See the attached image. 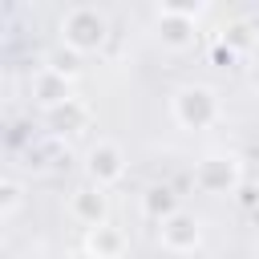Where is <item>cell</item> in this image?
<instances>
[{
  "label": "cell",
  "instance_id": "12",
  "mask_svg": "<svg viewBox=\"0 0 259 259\" xmlns=\"http://www.w3.org/2000/svg\"><path fill=\"white\" fill-rule=\"evenodd\" d=\"M20 206H24V186H20L16 178H4V182H0V219H4V223L16 219Z\"/></svg>",
  "mask_w": 259,
  "mask_h": 259
},
{
  "label": "cell",
  "instance_id": "2",
  "mask_svg": "<svg viewBox=\"0 0 259 259\" xmlns=\"http://www.w3.org/2000/svg\"><path fill=\"white\" fill-rule=\"evenodd\" d=\"M170 113L182 130H206L219 121V93L210 85H182L170 93Z\"/></svg>",
  "mask_w": 259,
  "mask_h": 259
},
{
  "label": "cell",
  "instance_id": "4",
  "mask_svg": "<svg viewBox=\"0 0 259 259\" xmlns=\"http://www.w3.org/2000/svg\"><path fill=\"white\" fill-rule=\"evenodd\" d=\"M121 174H125V150L113 138H97L85 150V178H89V186L105 190V186L121 182Z\"/></svg>",
  "mask_w": 259,
  "mask_h": 259
},
{
  "label": "cell",
  "instance_id": "14",
  "mask_svg": "<svg viewBox=\"0 0 259 259\" xmlns=\"http://www.w3.org/2000/svg\"><path fill=\"white\" fill-rule=\"evenodd\" d=\"M247 32H251V28H247L243 20H235V24H227V28H223V45H227L231 53H243V49L251 45V36H247Z\"/></svg>",
  "mask_w": 259,
  "mask_h": 259
},
{
  "label": "cell",
  "instance_id": "19",
  "mask_svg": "<svg viewBox=\"0 0 259 259\" xmlns=\"http://www.w3.org/2000/svg\"><path fill=\"white\" fill-rule=\"evenodd\" d=\"M251 89H255V93H259V61H255V65H251Z\"/></svg>",
  "mask_w": 259,
  "mask_h": 259
},
{
  "label": "cell",
  "instance_id": "17",
  "mask_svg": "<svg viewBox=\"0 0 259 259\" xmlns=\"http://www.w3.org/2000/svg\"><path fill=\"white\" fill-rule=\"evenodd\" d=\"M210 61H214V65H223V69H231V65L239 61V53H231V49L219 40V45H214V53H210Z\"/></svg>",
  "mask_w": 259,
  "mask_h": 259
},
{
  "label": "cell",
  "instance_id": "1",
  "mask_svg": "<svg viewBox=\"0 0 259 259\" xmlns=\"http://www.w3.org/2000/svg\"><path fill=\"white\" fill-rule=\"evenodd\" d=\"M57 32H61V45L69 53H77V57L101 53L105 40H109V16L101 8H93V4H73V8H65Z\"/></svg>",
  "mask_w": 259,
  "mask_h": 259
},
{
  "label": "cell",
  "instance_id": "6",
  "mask_svg": "<svg viewBox=\"0 0 259 259\" xmlns=\"http://www.w3.org/2000/svg\"><path fill=\"white\" fill-rule=\"evenodd\" d=\"M28 93H32V101H36L45 113L77 97V93H73V81H69L65 73H57L53 65H40V69L32 73V81H28Z\"/></svg>",
  "mask_w": 259,
  "mask_h": 259
},
{
  "label": "cell",
  "instance_id": "11",
  "mask_svg": "<svg viewBox=\"0 0 259 259\" xmlns=\"http://www.w3.org/2000/svg\"><path fill=\"white\" fill-rule=\"evenodd\" d=\"M182 206H178V194L166 186V182H158V186H150L146 194H142V214L146 219H154V223H166L170 214H178Z\"/></svg>",
  "mask_w": 259,
  "mask_h": 259
},
{
  "label": "cell",
  "instance_id": "16",
  "mask_svg": "<svg viewBox=\"0 0 259 259\" xmlns=\"http://www.w3.org/2000/svg\"><path fill=\"white\" fill-rule=\"evenodd\" d=\"M235 198H239V206H243V210H251V206L259 202V186H255V182H243V186L235 190Z\"/></svg>",
  "mask_w": 259,
  "mask_h": 259
},
{
  "label": "cell",
  "instance_id": "8",
  "mask_svg": "<svg viewBox=\"0 0 259 259\" xmlns=\"http://www.w3.org/2000/svg\"><path fill=\"white\" fill-rule=\"evenodd\" d=\"M85 251L97 259H125V231L113 223H101L85 235Z\"/></svg>",
  "mask_w": 259,
  "mask_h": 259
},
{
  "label": "cell",
  "instance_id": "15",
  "mask_svg": "<svg viewBox=\"0 0 259 259\" xmlns=\"http://www.w3.org/2000/svg\"><path fill=\"white\" fill-rule=\"evenodd\" d=\"M53 69H57V73H65L69 81H77V53H69V49L53 53Z\"/></svg>",
  "mask_w": 259,
  "mask_h": 259
},
{
  "label": "cell",
  "instance_id": "5",
  "mask_svg": "<svg viewBox=\"0 0 259 259\" xmlns=\"http://www.w3.org/2000/svg\"><path fill=\"white\" fill-rule=\"evenodd\" d=\"M158 243H162L170 255H194V251L202 247V223H198V214L178 210V214H170L166 223H158Z\"/></svg>",
  "mask_w": 259,
  "mask_h": 259
},
{
  "label": "cell",
  "instance_id": "10",
  "mask_svg": "<svg viewBox=\"0 0 259 259\" xmlns=\"http://www.w3.org/2000/svg\"><path fill=\"white\" fill-rule=\"evenodd\" d=\"M45 125H49L53 134H77V130L89 125V105H85L81 97H73V101H65V105L49 109V113H45Z\"/></svg>",
  "mask_w": 259,
  "mask_h": 259
},
{
  "label": "cell",
  "instance_id": "13",
  "mask_svg": "<svg viewBox=\"0 0 259 259\" xmlns=\"http://www.w3.org/2000/svg\"><path fill=\"white\" fill-rule=\"evenodd\" d=\"M158 8L170 12V16H182V20H190V24H198V20L210 12L206 0H170V4H158Z\"/></svg>",
  "mask_w": 259,
  "mask_h": 259
},
{
  "label": "cell",
  "instance_id": "3",
  "mask_svg": "<svg viewBox=\"0 0 259 259\" xmlns=\"http://www.w3.org/2000/svg\"><path fill=\"white\" fill-rule=\"evenodd\" d=\"M194 186L202 194H235L243 186V158L239 154H206V158H198Z\"/></svg>",
  "mask_w": 259,
  "mask_h": 259
},
{
  "label": "cell",
  "instance_id": "9",
  "mask_svg": "<svg viewBox=\"0 0 259 259\" xmlns=\"http://www.w3.org/2000/svg\"><path fill=\"white\" fill-rule=\"evenodd\" d=\"M154 16H158V40L166 45V49H174V53H182V49H190L194 45V24L190 20H182V16H170V12H162V8H154Z\"/></svg>",
  "mask_w": 259,
  "mask_h": 259
},
{
  "label": "cell",
  "instance_id": "7",
  "mask_svg": "<svg viewBox=\"0 0 259 259\" xmlns=\"http://www.w3.org/2000/svg\"><path fill=\"white\" fill-rule=\"evenodd\" d=\"M69 214L81 223V227H101V223H109V198H105V190L101 186H77L73 194H69Z\"/></svg>",
  "mask_w": 259,
  "mask_h": 259
},
{
  "label": "cell",
  "instance_id": "18",
  "mask_svg": "<svg viewBox=\"0 0 259 259\" xmlns=\"http://www.w3.org/2000/svg\"><path fill=\"white\" fill-rule=\"evenodd\" d=\"M65 259H97V255H89V251H85V247H81V251H69V255H65Z\"/></svg>",
  "mask_w": 259,
  "mask_h": 259
},
{
  "label": "cell",
  "instance_id": "20",
  "mask_svg": "<svg viewBox=\"0 0 259 259\" xmlns=\"http://www.w3.org/2000/svg\"><path fill=\"white\" fill-rule=\"evenodd\" d=\"M255 255H259V235H255Z\"/></svg>",
  "mask_w": 259,
  "mask_h": 259
}]
</instances>
